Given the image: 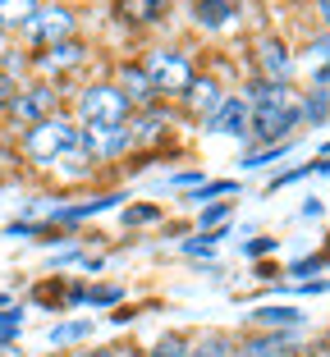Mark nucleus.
<instances>
[{
  "mask_svg": "<svg viewBox=\"0 0 330 357\" xmlns=\"http://www.w3.org/2000/svg\"><path fill=\"white\" fill-rule=\"evenodd\" d=\"M202 197H239V183H207V188L197 192V202Z\"/></svg>",
  "mask_w": 330,
  "mask_h": 357,
  "instance_id": "nucleus-21",
  "label": "nucleus"
},
{
  "mask_svg": "<svg viewBox=\"0 0 330 357\" xmlns=\"http://www.w3.org/2000/svg\"><path fill=\"white\" fill-rule=\"evenodd\" d=\"M14 96H19V87L10 78H0V105H14Z\"/></svg>",
  "mask_w": 330,
  "mask_h": 357,
  "instance_id": "nucleus-23",
  "label": "nucleus"
},
{
  "mask_svg": "<svg viewBox=\"0 0 330 357\" xmlns=\"http://www.w3.org/2000/svg\"><path fill=\"white\" fill-rule=\"evenodd\" d=\"M128 110H133V105H128L124 92L110 87V83H96V87H87V92L78 96V115H83L87 128H124Z\"/></svg>",
  "mask_w": 330,
  "mask_h": 357,
  "instance_id": "nucleus-2",
  "label": "nucleus"
},
{
  "mask_svg": "<svg viewBox=\"0 0 330 357\" xmlns=\"http://www.w3.org/2000/svg\"><path fill=\"white\" fill-rule=\"evenodd\" d=\"M156 215V206H138V211H128V220H151Z\"/></svg>",
  "mask_w": 330,
  "mask_h": 357,
  "instance_id": "nucleus-25",
  "label": "nucleus"
},
{
  "mask_svg": "<svg viewBox=\"0 0 330 357\" xmlns=\"http://www.w3.org/2000/svg\"><path fill=\"white\" fill-rule=\"evenodd\" d=\"M303 74L312 78L317 87H330V37H317L303 55Z\"/></svg>",
  "mask_w": 330,
  "mask_h": 357,
  "instance_id": "nucleus-11",
  "label": "nucleus"
},
{
  "mask_svg": "<svg viewBox=\"0 0 330 357\" xmlns=\"http://www.w3.org/2000/svg\"><path fill=\"white\" fill-rule=\"evenodd\" d=\"M230 211H234V202H216V206H207L202 215H197V225H216V220H225Z\"/></svg>",
  "mask_w": 330,
  "mask_h": 357,
  "instance_id": "nucleus-20",
  "label": "nucleus"
},
{
  "mask_svg": "<svg viewBox=\"0 0 330 357\" xmlns=\"http://www.w3.org/2000/svg\"><path fill=\"white\" fill-rule=\"evenodd\" d=\"M87 335H92V321H74V326L51 330V344H74V339H87Z\"/></svg>",
  "mask_w": 330,
  "mask_h": 357,
  "instance_id": "nucleus-18",
  "label": "nucleus"
},
{
  "mask_svg": "<svg viewBox=\"0 0 330 357\" xmlns=\"http://www.w3.org/2000/svg\"><path fill=\"white\" fill-rule=\"evenodd\" d=\"M193 19L202 28H230L239 19V10H234V0H193Z\"/></svg>",
  "mask_w": 330,
  "mask_h": 357,
  "instance_id": "nucleus-10",
  "label": "nucleus"
},
{
  "mask_svg": "<svg viewBox=\"0 0 330 357\" xmlns=\"http://www.w3.org/2000/svg\"><path fill=\"white\" fill-rule=\"evenodd\" d=\"M119 83H124L119 92H124V101H128V105H133V101L147 105L151 96H156V87L147 83V74H142V69H124V74H119Z\"/></svg>",
  "mask_w": 330,
  "mask_h": 357,
  "instance_id": "nucleus-14",
  "label": "nucleus"
},
{
  "mask_svg": "<svg viewBox=\"0 0 330 357\" xmlns=\"http://www.w3.org/2000/svg\"><path fill=\"white\" fill-rule=\"evenodd\" d=\"M257 321L262 326H303V312H294V307H262Z\"/></svg>",
  "mask_w": 330,
  "mask_h": 357,
  "instance_id": "nucleus-16",
  "label": "nucleus"
},
{
  "mask_svg": "<svg viewBox=\"0 0 330 357\" xmlns=\"http://www.w3.org/2000/svg\"><path fill=\"white\" fill-rule=\"evenodd\" d=\"M321 19H326V23H330V0H321Z\"/></svg>",
  "mask_w": 330,
  "mask_h": 357,
  "instance_id": "nucleus-26",
  "label": "nucleus"
},
{
  "mask_svg": "<svg viewBox=\"0 0 330 357\" xmlns=\"http://www.w3.org/2000/svg\"><path fill=\"white\" fill-rule=\"evenodd\" d=\"M160 10H165V0H119V14L124 19H138V23L160 19Z\"/></svg>",
  "mask_w": 330,
  "mask_h": 357,
  "instance_id": "nucleus-15",
  "label": "nucleus"
},
{
  "mask_svg": "<svg viewBox=\"0 0 330 357\" xmlns=\"http://www.w3.org/2000/svg\"><path fill=\"white\" fill-rule=\"evenodd\" d=\"M74 357H106V353H74Z\"/></svg>",
  "mask_w": 330,
  "mask_h": 357,
  "instance_id": "nucleus-27",
  "label": "nucleus"
},
{
  "mask_svg": "<svg viewBox=\"0 0 330 357\" xmlns=\"http://www.w3.org/2000/svg\"><path fill=\"white\" fill-rule=\"evenodd\" d=\"M23 147H28L32 160L51 165V160H60V156H69V151H78V124H69V119L51 115V119H42V124H32V128H28Z\"/></svg>",
  "mask_w": 330,
  "mask_h": 357,
  "instance_id": "nucleus-1",
  "label": "nucleus"
},
{
  "mask_svg": "<svg viewBox=\"0 0 330 357\" xmlns=\"http://www.w3.org/2000/svg\"><path fill=\"white\" fill-rule=\"evenodd\" d=\"M188 357H234V344L225 335H211V339H202L197 348H188Z\"/></svg>",
  "mask_w": 330,
  "mask_h": 357,
  "instance_id": "nucleus-17",
  "label": "nucleus"
},
{
  "mask_svg": "<svg viewBox=\"0 0 330 357\" xmlns=\"http://www.w3.org/2000/svg\"><path fill=\"white\" fill-rule=\"evenodd\" d=\"M37 46H60V42H74V14L64 5H46V10L32 14V23L23 28Z\"/></svg>",
  "mask_w": 330,
  "mask_h": 357,
  "instance_id": "nucleus-4",
  "label": "nucleus"
},
{
  "mask_svg": "<svg viewBox=\"0 0 330 357\" xmlns=\"http://www.w3.org/2000/svg\"><path fill=\"white\" fill-rule=\"evenodd\" d=\"M188 101H193V110H197V115H207L211 119L216 110H220V87L211 83V78H193V87H188Z\"/></svg>",
  "mask_w": 330,
  "mask_h": 357,
  "instance_id": "nucleus-13",
  "label": "nucleus"
},
{
  "mask_svg": "<svg viewBox=\"0 0 330 357\" xmlns=\"http://www.w3.org/2000/svg\"><path fill=\"white\" fill-rule=\"evenodd\" d=\"M37 14V0H0V32H23Z\"/></svg>",
  "mask_w": 330,
  "mask_h": 357,
  "instance_id": "nucleus-12",
  "label": "nucleus"
},
{
  "mask_svg": "<svg viewBox=\"0 0 330 357\" xmlns=\"http://www.w3.org/2000/svg\"><path fill=\"white\" fill-rule=\"evenodd\" d=\"M14 119H19V124H42V119H51L55 115V92L51 87H28V92H19L14 96Z\"/></svg>",
  "mask_w": 330,
  "mask_h": 357,
  "instance_id": "nucleus-5",
  "label": "nucleus"
},
{
  "mask_svg": "<svg viewBox=\"0 0 330 357\" xmlns=\"http://www.w3.org/2000/svg\"><path fill=\"white\" fill-rule=\"evenodd\" d=\"M248 119H253V105H248V96H225L220 110L207 119V128H211V133L243 137V133H248Z\"/></svg>",
  "mask_w": 330,
  "mask_h": 357,
  "instance_id": "nucleus-6",
  "label": "nucleus"
},
{
  "mask_svg": "<svg viewBox=\"0 0 330 357\" xmlns=\"http://www.w3.org/2000/svg\"><path fill=\"white\" fill-rule=\"evenodd\" d=\"M128 142H133L128 128H87V133H78V147H87V156H119Z\"/></svg>",
  "mask_w": 330,
  "mask_h": 357,
  "instance_id": "nucleus-7",
  "label": "nucleus"
},
{
  "mask_svg": "<svg viewBox=\"0 0 330 357\" xmlns=\"http://www.w3.org/2000/svg\"><path fill=\"white\" fill-rule=\"evenodd\" d=\"M257 64H262L267 83H289V74H294V60L285 55L280 42H262V46H257Z\"/></svg>",
  "mask_w": 330,
  "mask_h": 357,
  "instance_id": "nucleus-9",
  "label": "nucleus"
},
{
  "mask_svg": "<svg viewBox=\"0 0 330 357\" xmlns=\"http://www.w3.org/2000/svg\"><path fill=\"white\" fill-rule=\"evenodd\" d=\"M87 55L83 42H60V46H46V55H37V69L42 74H64V69H78Z\"/></svg>",
  "mask_w": 330,
  "mask_h": 357,
  "instance_id": "nucleus-8",
  "label": "nucleus"
},
{
  "mask_svg": "<svg viewBox=\"0 0 330 357\" xmlns=\"http://www.w3.org/2000/svg\"><path fill=\"white\" fill-rule=\"evenodd\" d=\"M142 74H147V83L156 87V92H188L193 78H197V74H193V64L183 60L179 51H151Z\"/></svg>",
  "mask_w": 330,
  "mask_h": 357,
  "instance_id": "nucleus-3",
  "label": "nucleus"
},
{
  "mask_svg": "<svg viewBox=\"0 0 330 357\" xmlns=\"http://www.w3.org/2000/svg\"><path fill=\"white\" fill-rule=\"evenodd\" d=\"M147 357H188V348H183V339H160V344H151V353Z\"/></svg>",
  "mask_w": 330,
  "mask_h": 357,
  "instance_id": "nucleus-19",
  "label": "nucleus"
},
{
  "mask_svg": "<svg viewBox=\"0 0 330 357\" xmlns=\"http://www.w3.org/2000/svg\"><path fill=\"white\" fill-rule=\"evenodd\" d=\"M271 248H276V238H253V243H248V252H253V257L271 252Z\"/></svg>",
  "mask_w": 330,
  "mask_h": 357,
  "instance_id": "nucleus-24",
  "label": "nucleus"
},
{
  "mask_svg": "<svg viewBox=\"0 0 330 357\" xmlns=\"http://www.w3.org/2000/svg\"><path fill=\"white\" fill-rule=\"evenodd\" d=\"M14 335H19V312H14V316H5V321H0V344H10Z\"/></svg>",
  "mask_w": 330,
  "mask_h": 357,
  "instance_id": "nucleus-22",
  "label": "nucleus"
}]
</instances>
